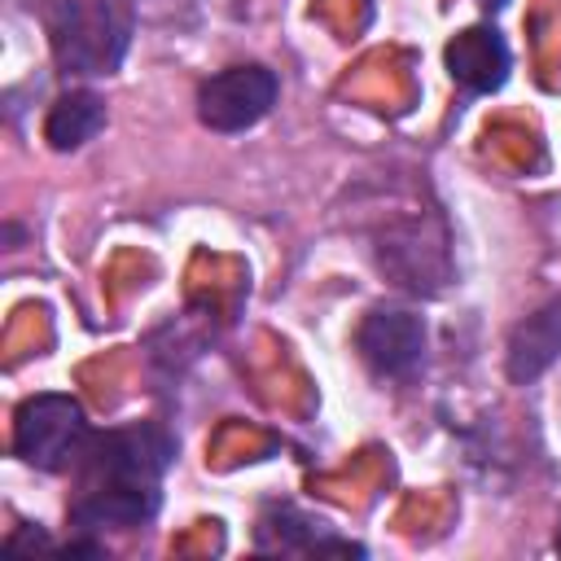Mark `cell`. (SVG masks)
<instances>
[{
    "instance_id": "cell-1",
    "label": "cell",
    "mask_w": 561,
    "mask_h": 561,
    "mask_svg": "<svg viewBox=\"0 0 561 561\" xmlns=\"http://www.w3.org/2000/svg\"><path fill=\"white\" fill-rule=\"evenodd\" d=\"M175 465V434L158 421L92 430L75 460V530H136L162 504V478Z\"/></svg>"
},
{
    "instance_id": "cell-2",
    "label": "cell",
    "mask_w": 561,
    "mask_h": 561,
    "mask_svg": "<svg viewBox=\"0 0 561 561\" xmlns=\"http://www.w3.org/2000/svg\"><path fill=\"white\" fill-rule=\"evenodd\" d=\"M44 31L61 75H114L131 44V18L114 0H44Z\"/></svg>"
},
{
    "instance_id": "cell-3",
    "label": "cell",
    "mask_w": 561,
    "mask_h": 561,
    "mask_svg": "<svg viewBox=\"0 0 561 561\" xmlns=\"http://www.w3.org/2000/svg\"><path fill=\"white\" fill-rule=\"evenodd\" d=\"M88 434L92 430H88L79 399L31 394L13 416V456L44 473H61V469H75Z\"/></svg>"
},
{
    "instance_id": "cell-4",
    "label": "cell",
    "mask_w": 561,
    "mask_h": 561,
    "mask_svg": "<svg viewBox=\"0 0 561 561\" xmlns=\"http://www.w3.org/2000/svg\"><path fill=\"white\" fill-rule=\"evenodd\" d=\"M280 96V79L267 66H228L210 79H202L197 88V118L210 131H250L254 123H263L272 114Z\"/></svg>"
},
{
    "instance_id": "cell-5",
    "label": "cell",
    "mask_w": 561,
    "mask_h": 561,
    "mask_svg": "<svg viewBox=\"0 0 561 561\" xmlns=\"http://www.w3.org/2000/svg\"><path fill=\"white\" fill-rule=\"evenodd\" d=\"M425 346H430L425 320L408 307H394V302L373 307L355 329V351L368 364V373L381 381L416 377L425 364Z\"/></svg>"
},
{
    "instance_id": "cell-6",
    "label": "cell",
    "mask_w": 561,
    "mask_h": 561,
    "mask_svg": "<svg viewBox=\"0 0 561 561\" xmlns=\"http://www.w3.org/2000/svg\"><path fill=\"white\" fill-rule=\"evenodd\" d=\"M254 548L259 552H302V557H364V543L337 535L324 517H311L294 504H267L254 530Z\"/></svg>"
},
{
    "instance_id": "cell-7",
    "label": "cell",
    "mask_w": 561,
    "mask_h": 561,
    "mask_svg": "<svg viewBox=\"0 0 561 561\" xmlns=\"http://www.w3.org/2000/svg\"><path fill=\"white\" fill-rule=\"evenodd\" d=\"M443 57H447V75H451L465 92H473V96L500 92L504 79H508V66H513L508 44H504V35H500L495 26H469V31H460V35L447 44Z\"/></svg>"
},
{
    "instance_id": "cell-8",
    "label": "cell",
    "mask_w": 561,
    "mask_h": 561,
    "mask_svg": "<svg viewBox=\"0 0 561 561\" xmlns=\"http://www.w3.org/2000/svg\"><path fill=\"white\" fill-rule=\"evenodd\" d=\"M552 359H561V298H552L548 307H539L535 316H526V320L513 329L504 368H508V377H513L517 386H526V381H535Z\"/></svg>"
},
{
    "instance_id": "cell-9",
    "label": "cell",
    "mask_w": 561,
    "mask_h": 561,
    "mask_svg": "<svg viewBox=\"0 0 561 561\" xmlns=\"http://www.w3.org/2000/svg\"><path fill=\"white\" fill-rule=\"evenodd\" d=\"M101 127H105V101L88 88H70L66 96L53 101L44 118V140L57 153H70V149H83Z\"/></svg>"
},
{
    "instance_id": "cell-10",
    "label": "cell",
    "mask_w": 561,
    "mask_h": 561,
    "mask_svg": "<svg viewBox=\"0 0 561 561\" xmlns=\"http://www.w3.org/2000/svg\"><path fill=\"white\" fill-rule=\"evenodd\" d=\"M557 552H561V526H557Z\"/></svg>"
}]
</instances>
